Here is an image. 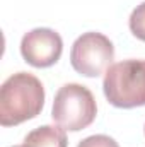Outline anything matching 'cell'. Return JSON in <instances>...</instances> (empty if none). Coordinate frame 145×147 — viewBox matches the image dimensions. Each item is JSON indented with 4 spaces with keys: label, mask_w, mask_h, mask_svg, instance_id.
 Returning <instances> with one entry per match:
<instances>
[{
    "label": "cell",
    "mask_w": 145,
    "mask_h": 147,
    "mask_svg": "<svg viewBox=\"0 0 145 147\" xmlns=\"http://www.w3.org/2000/svg\"><path fill=\"white\" fill-rule=\"evenodd\" d=\"M24 144H28L29 147H67L68 140L62 127L43 125L26 135Z\"/></svg>",
    "instance_id": "8992f818"
},
{
    "label": "cell",
    "mask_w": 145,
    "mask_h": 147,
    "mask_svg": "<svg viewBox=\"0 0 145 147\" xmlns=\"http://www.w3.org/2000/svg\"><path fill=\"white\" fill-rule=\"evenodd\" d=\"M144 130H145V128H144Z\"/></svg>",
    "instance_id": "30bf717a"
},
{
    "label": "cell",
    "mask_w": 145,
    "mask_h": 147,
    "mask_svg": "<svg viewBox=\"0 0 145 147\" xmlns=\"http://www.w3.org/2000/svg\"><path fill=\"white\" fill-rule=\"evenodd\" d=\"M62 51V36L50 28H36L26 33L21 39L22 58L36 69H46L55 65L60 60Z\"/></svg>",
    "instance_id": "5b68a950"
},
{
    "label": "cell",
    "mask_w": 145,
    "mask_h": 147,
    "mask_svg": "<svg viewBox=\"0 0 145 147\" xmlns=\"http://www.w3.org/2000/svg\"><path fill=\"white\" fill-rule=\"evenodd\" d=\"M103 91L116 108L145 106V60H123L111 65L103 80Z\"/></svg>",
    "instance_id": "7a4b0ae2"
},
{
    "label": "cell",
    "mask_w": 145,
    "mask_h": 147,
    "mask_svg": "<svg viewBox=\"0 0 145 147\" xmlns=\"http://www.w3.org/2000/svg\"><path fill=\"white\" fill-rule=\"evenodd\" d=\"M128 26H130L132 34L137 39L145 41V2H142L140 5H137L133 9L130 21H128Z\"/></svg>",
    "instance_id": "52a82bcc"
},
{
    "label": "cell",
    "mask_w": 145,
    "mask_h": 147,
    "mask_svg": "<svg viewBox=\"0 0 145 147\" xmlns=\"http://www.w3.org/2000/svg\"><path fill=\"white\" fill-rule=\"evenodd\" d=\"M44 106V87L36 75L17 72L0 87V125L15 127L36 118Z\"/></svg>",
    "instance_id": "6da1fadb"
},
{
    "label": "cell",
    "mask_w": 145,
    "mask_h": 147,
    "mask_svg": "<svg viewBox=\"0 0 145 147\" xmlns=\"http://www.w3.org/2000/svg\"><path fill=\"white\" fill-rule=\"evenodd\" d=\"M97 115V105L92 92L80 84H65L58 89L53 99L51 118L53 121L68 132L87 128Z\"/></svg>",
    "instance_id": "3957f363"
},
{
    "label": "cell",
    "mask_w": 145,
    "mask_h": 147,
    "mask_svg": "<svg viewBox=\"0 0 145 147\" xmlns=\"http://www.w3.org/2000/svg\"><path fill=\"white\" fill-rule=\"evenodd\" d=\"M114 60V46L103 33L89 31L75 39L70 51L73 70L84 77H99L106 74Z\"/></svg>",
    "instance_id": "277c9868"
},
{
    "label": "cell",
    "mask_w": 145,
    "mask_h": 147,
    "mask_svg": "<svg viewBox=\"0 0 145 147\" xmlns=\"http://www.w3.org/2000/svg\"><path fill=\"white\" fill-rule=\"evenodd\" d=\"M77 147H119V146L113 137L99 134V135H91V137L80 140Z\"/></svg>",
    "instance_id": "ba28073f"
},
{
    "label": "cell",
    "mask_w": 145,
    "mask_h": 147,
    "mask_svg": "<svg viewBox=\"0 0 145 147\" xmlns=\"http://www.w3.org/2000/svg\"><path fill=\"white\" fill-rule=\"evenodd\" d=\"M12 147H29V146H28V144H24V142H22V144H21V146H12Z\"/></svg>",
    "instance_id": "9c48e42d"
}]
</instances>
